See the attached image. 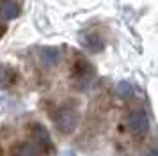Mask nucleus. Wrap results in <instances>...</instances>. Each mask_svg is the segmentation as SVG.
<instances>
[{"label": "nucleus", "mask_w": 158, "mask_h": 156, "mask_svg": "<svg viewBox=\"0 0 158 156\" xmlns=\"http://www.w3.org/2000/svg\"><path fill=\"white\" fill-rule=\"evenodd\" d=\"M78 121H80L78 110L69 105L60 106L53 113V124H55V129L60 135H71L78 126Z\"/></svg>", "instance_id": "obj_1"}, {"label": "nucleus", "mask_w": 158, "mask_h": 156, "mask_svg": "<svg viewBox=\"0 0 158 156\" xmlns=\"http://www.w3.org/2000/svg\"><path fill=\"white\" fill-rule=\"evenodd\" d=\"M94 76H96V69L89 60L78 57L71 66V84L75 85V89L78 91H85L89 85L93 84Z\"/></svg>", "instance_id": "obj_2"}, {"label": "nucleus", "mask_w": 158, "mask_h": 156, "mask_svg": "<svg viewBox=\"0 0 158 156\" xmlns=\"http://www.w3.org/2000/svg\"><path fill=\"white\" fill-rule=\"evenodd\" d=\"M128 129L133 137H144L149 131V117L144 110H131L128 115Z\"/></svg>", "instance_id": "obj_3"}, {"label": "nucleus", "mask_w": 158, "mask_h": 156, "mask_svg": "<svg viewBox=\"0 0 158 156\" xmlns=\"http://www.w3.org/2000/svg\"><path fill=\"white\" fill-rule=\"evenodd\" d=\"M30 133H32V138L36 140V146L39 149H48L52 147V138H50V131L43 126V124H39V122H34V124H30Z\"/></svg>", "instance_id": "obj_4"}, {"label": "nucleus", "mask_w": 158, "mask_h": 156, "mask_svg": "<svg viewBox=\"0 0 158 156\" xmlns=\"http://www.w3.org/2000/svg\"><path fill=\"white\" fill-rule=\"evenodd\" d=\"M39 60L44 68H55L60 60V50L55 46H43L39 50Z\"/></svg>", "instance_id": "obj_5"}, {"label": "nucleus", "mask_w": 158, "mask_h": 156, "mask_svg": "<svg viewBox=\"0 0 158 156\" xmlns=\"http://www.w3.org/2000/svg\"><path fill=\"white\" fill-rule=\"evenodd\" d=\"M82 46L87 50V51H91V53H98L101 50L105 48V41L101 39V35H98L96 32H87V34L82 35Z\"/></svg>", "instance_id": "obj_6"}, {"label": "nucleus", "mask_w": 158, "mask_h": 156, "mask_svg": "<svg viewBox=\"0 0 158 156\" xmlns=\"http://www.w3.org/2000/svg\"><path fill=\"white\" fill-rule=\"evenodd\" d=\"M11 156H43L41 149L30 142H18L11 149Z\"/></svg>", "instance_id": "obj_7"}, {"label": "nucleus", "mask_w": 158, "mask_h": 156, "mask_svg": "<svg viewBox=\"0 0 158 156\" xmlns=\"http://www.w3.org/2000/svg\"><path fill=\"white\" fill-rule=\"evenodd\" d=\"M20 16V6L15 0H0V20H15Z\"/></svg>", "instance_id": "obj_8"}, {"label": "nucleus", "mask_w": 158, "mask_h": 156, "mask_svg": "<svg viewBox=\"0 0 158 156\" xmlns=\"http://www.w3.org/2000/svg\"><path fill=\"white\" fill-rule=\"evenodd\" d=\"M15 82H16V71L11 66L0 64V91L11 87Z\"/></svg>", "instance_id": "obj_9"}, {"label": "nucleus", "mask_w": 158, "mask_h": 156, "mask_svg": "<svg viewBox=\"0 0 158 156\" xmlns=\"http://www.w3.org/2000/svg\"><path fill=\"white\" fill-rule=\"evenodd\" d=\"M115 92L121 99H130L133 96V85L130 82H119L117 87H115Z\"/></svg>", "instance_id": "obj_10"}, {"label": "nucleus", "mask_w": 158, "mask_h": 156, "mask_svg": "<svg viewBox=\"0 0 158 156\" xmlns=\"http://www.w3.org/2000/svg\"><path fill=\"white\" fill-rule=\"evenodd\" d=\"M6 30H7V28H6V25H2V23H0V37L6 34Z\"/></svg>", "instance_id": "obj_11"}, {"label": "nucleus", "mask_w": 158, "mask_h": 156, "mask_svg": "<svg viewBox=\"0 0 158 156\" xmlns=\"http://www.w3.org/2000/svg\"><path fill=\"white\" fill-rule=\"evenodd\" d=\"M148 156H158V149H153V151H149V153H148Z\"/></svg>", "instance_id": "obj_12"}, {"label": "nucleus", "mask_w": 158, "mask_h": 156, "mask_svg": "<svg viewBox=\"0 0 158 156\" xmlns=\"http://www.w3.org/2000/svg\"><path fill=\"white\" fill-rule=\"evenodd\" d=\"M0 156H2V151H0Z\"/></svg>", "instance_id": "obj_13"}]
</instances>
